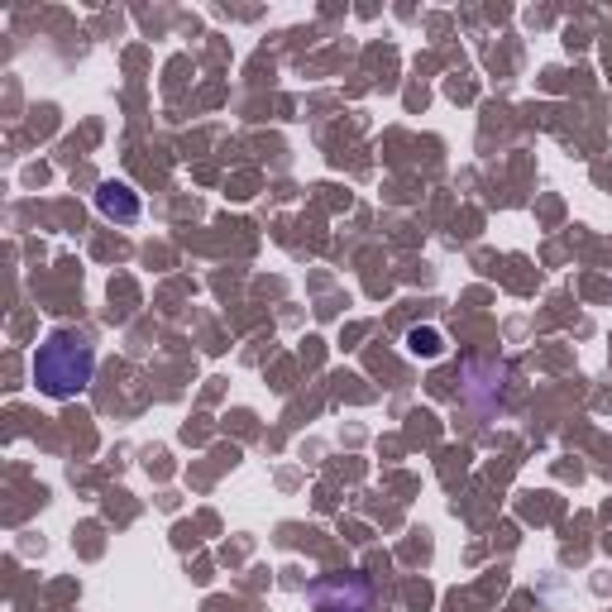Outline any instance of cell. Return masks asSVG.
<instances>
[{"label": "cell", "mask_w": 612, "mask_h": 612, "mask_svg": "<svg viewBox=\"0 0 612 612\" xmlns=\"http://www.w3.org/2000/svg\"><path fill=\"white\" fill-rule=\"evenodd\" d=\"M91 373H96V345H91L87 330H72V326L48 330V340L34 354V383H39V393L53 397V402H67V397L87 393Z\"/></svg>", "instance_id": "obj_1"}, {"label": "cell", "mask_w": 612, "mask_h": 612, "mask_svg": "<svg viewBox=\"0 0 612 612\" xmlns=\"http://www.w3.org/2000/svg\"><path fill=\"white\" fill-rule=\"evenodd\" d=\"M311 603H316V612H373V603H378V593H373V584L364 579V574H330V579H321L316 589H311Z\"/></svg>", "instance_id": "obj_2"}, {"label": "cell", "mask_w": 612, "mask_h": 612, "mask_svg": "<svg viewBox=\"0 0 612 612\" xmlns=\"http://www.w3.org/2000/svg\"><path fill=\"white\" fill-rule=\"evenodd\" d=\"M96 211H101L106 220L134 225L139 211H144V201H139V192H134L130 182H101V187H96Z\"/></svg>", "instance_id": "obj_3"}, {"label": "cell", "mask_w": 612, "mask_h": 612, "mask_svg": "<svg viewBox=\"0 0 612 612\" xmlns=\"http://www.w3.org/2000/svg\"><path fill=\"white\" fill-rule=\"evenodd\" d=\"M407 345H412V354L436 359V354H440V335H436V330H412V335H407Z\"/></svg>", "instance_id": "obj_4"}]
</instances>
